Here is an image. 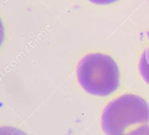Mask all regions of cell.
Wrapping results in <instances>:
<instances>
[{
	"instance_id": "6da1fadb",
	"label": "cell",
	"mask_w": 149,
	"mask_h": 135,
	"mask_svg": "<svg viewBox=\"0 0 149 135\" xmlns=\"http://www.w3.org/2000/svg\"><path fill=\"white\" fill-rule=\"evenodd\" d=\"M79 84L87 92L107 97L119 86V70L114 60L103 53H90L79 62L77 68Z\"/></svg>"
},
{
	"instance_id": "7a4b0ae2",
	"label": "cell",
	"mask_w": 149,
	"mask_h": 135,
	"mask_svg": "<svg viewBox=\"0 0 149 135\" xmlns=\"http://www.w3.org/2000/svg\"><path fill=\"white\" fill-rule=\"evenodd\" d=\"M148 122V104L132 94H123L109 102L101 116V127L106 135H125L131 126Z\"/></svg>"
},
{
	"instance_id": "3957f363",
	"label": "cell",
	"mask_w": 149,
	"mask_h": 135,
	"mask_svg": "<svg viewBox=\"0 0 149 135\" xmlns=\"http://www.w3.org/2000/svg\"><path fill=\"white\" fill-rule=\"evenodd\" d=\"M139 71L144 81L149 84V45L141 55L139 62Z\"/></svg>"
},
{
	"instance_id": "277c9868",
	"label": "cell",
	"mask_w": 149,
	"mask_h": 135,
	"mask_svg": "<svg viewBox=\"0 0 149 135\" xmlns=\"http://www.w3.org/2000/svg\"><path fill=\"white\" fill-rule=\"evenodd\" d=\"M0 135H28L20 129L13 126H1L0 128Z\"/></svg>"
},
{
	"instance_id": "5b68a950",
	"label": "cell",
	"mask_w": 149,
	"mask_h": 135,
	"mask_svg": "<svg viewBox=\"0 0 149 135\" xmlns=\"http://www.w3.org/2000/svg\"><path fill=\"white\" fill-rule=\"evenodd\" d=\"M125 135H149V125H143L132 129Z\"/></svg>"
},
{
	"instance_id": "8992f818",
	"label": "cell",
	"mask_w": 149,
	"mask_h": 135,
	"mask_svg": "<svg viewBox=\"0 0 149 135\" xmlns=\"http://www.w3.org/2000/svg\"><path fill=\"white\" fill-rule=\"evenodd\" d=\"M90 2L95 4H100V5H104V4H109L112 3L116 2L118 0H89Z\"/></svg>"
}]
</instances>
